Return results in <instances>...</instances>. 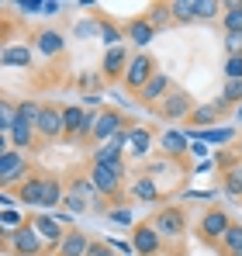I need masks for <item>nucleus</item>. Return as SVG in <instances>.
Here are the masks:
<instances>
[{
	"label": "nucleus",
	"mask_w": 242,
	"mask_h": 256,
	"mask_svg": "<svg viewBox=\"0 0 242 256\" xmlns=\"http://www.w3.org/2000/svg\"><path fill=\"white\" fill-rule=\"evenodd\" d=\"M4 253L7 256H45L48 246H45V239L35 232V225L24 222L14 232H4Z\"/></svg>",
	"instance_id": "1"
},
{
	"label": "nucleus",
	"mask_w": 242,
	"mask_h": 256,
	"mask_svg": "<svg viewBox=\"0 0 242 256\" xmlns=\"http://www.w3.org/2000/svg\"><path fill=\"white\" fill-rule=\"evenodd\" d=\"M86 176L94 180V187L100 190V198H108V201H118L121 198V184H124V163H90V170Z\"/></svg>",
	"instance_id": "2"
},
{
	"label": "nucleus",
	"mask_w": 242,
	"mask_h": 256,
	"mask_svg": "<svg viewBox=\"0 0 242 256\" xmlns=\"http://www.w3.org/2000/svg\"><path fill=\"white\" fill-rule=\"evenodd\" d=\"M32 163H28V156L21 152V149H4L0 152V184H4V190H18L28 176H32Z\"/></svg>",
	"instance_id": "3"
},
{
	"label": "nucleus",
	"mask_w": 242,
	"mask_h": 256,
	"mask_svg": "<svg viewBox=\"0 0 242 256\" xmlns=\"http://www.w3.org/2000/svg\"><path fill=\"white\" fill-rule=\"evenodd\" d=\"M149 222L156 225V232H160L166 242H173V239H180V236L187 232V212H184L180 204H162Z\"/></svg>",
	"instance_id": "4"
},
{
	"label": "nucleus",
	"mask_w": 242,
	"mask_h": 256,
	"mask_svg": "<svg viewBox=\"0 0 242 256\" xmlns=\"http://www.w3.org/2000/svg\"><path fill=\"white\" fill-rule=\"evenodd\" d=\"M194 108H198V104H194V97H190L184 86H173V90L166 94V100L156 108V114H160L162 122H187Z\"/></svg>",
	"instance_id": "5"
},
{
	"label": "nucleus",
	"mask_w": 242,
	"mask_h": 256,
	"mask_svg": "<svg viewBox=\"0 0 242 256\" xmlns=\"http://www.w3.org/2000/svg\"><path fill=\"white\" fill-rule=\"evenodd\" d=\"M128 242H132L135 256H160L166 239L156 232V225L146 218V222H135V225H132V239H128Z\"/></svg>",
	"instance_id": "6"
},
{
	"label": "nucleus",
	"mask_w": 242,
	"mask_h": 256,
	"mask_svg": "<svg viewBox=\"0 0 242 256\" xmlns=\"http://www.w3.org/2000/svg\"><path fill=\"white\" fill-rule=\"evenodd\" d=\"M156 73H160V70H156V59H152L149 52H135V56H132V66H128V73H124V80H121V86L132 90V94H138Z\"/></svg>",
	"instance_id": "7"
},
{
	"label": "nucleus",
	"mask_w": 242,
	"mask_h": 256,
	"mask_svg": "<svg viewBox=\"0 0 242 256\" xmlns=\"http://www.w3.org/2000/svg\"><path fill=\"white\" fill-rule=\"evenodd\" d=\"M62 118H66V138L83 142V138L94 135V122H97V114H90L86 108H80V104H62Z\"/></svg>",
	"instance_id": "8"
},
{
	"label": "nucleus",
	"mask_w": 242,
	"mask_h": 256,
	"mask_svg": "<svg viewBox=\"0 0 242 256\" xmlns=\"http://www.w3.org/2000/svg\"><path fill=\"white\" fill-rule=\"evenodd\" d=\"M124 128H132V125L124 122V114H121V111H114V108H100V111H97V122H94V135H90V138H94L97 146H104V142H111L114 135H121Z\"/></svg>",
	"instance_id": "9"
},
{
	"label": "nucleus",
	"mask_w": 242,
	"mask_h": 256,
	"mask_svg": "<svg viewBox=\"0 0 242 256\" xmlns=\"http://www.w3.org/2000/svg\"><path fill=\"white\" fill-rule=\"evenodd\" d=\"M232 228V214L225 212V208H208L201 214V222H198V236H201L204 242H222V236Z\"/></svg>",
	"instance_id": "10"
},
{
	"label": "nucleus",
	"mask_w": 242,
	"mask_h": 256,
	"mask_svg": "<svg viewBox=\"0 0 242 256\" xmlns=\"http://www.w3.org/2000/svg\"><path fill=\"white\" fill-rule=\"evenodd\" d=\"M32 225H35V232H38L42 239H45V246H48V253H56L59 246H62V239H66V225L56 218V214H48V212H38V214H32L28 218Z\"/></svg>",
	"instance_id": "11"
},
{
	"label": "nucleus",
	"mask_w": 242,
	"mask_h": 256,
	"mask_svg": "<svg viewBox=\"0 0 242 256\" xmlns=\"http://www.w3.org/2000/svg\"><path fill=\"white\" fill-rule=\"evenodd\" d=\"M228 111H232V104H225V100L198 104V108L190 111V118H187V128H184V132H208L211 125H218V118L228 114Z\"/></svg>",
	"instance_id": "12"
},
{
	"label": "nucleus",
	"mask_w": 242,
	"mask_h": 256,
	"mask_svg": "<svg viewBox=\"0 0 242 256\" xmlns=\"http://www.w3.org/2000/svg\"><path fill=\"white\" fill-rule=\"evenodd\" d=\"M35 132H38V138H45V142H59V138H66V118H62V108L45 104Z\"/></svg>",
	"instance_id": "13"
},
{
	"label": "nucleus",
	"mask_w": 242,
	"mask_h": 256,
	"mask_svg": "<svg viewBox=\"0 0 242 256\" xmlns=\"http://www.w3.org/2000/svg\"><path fill=\"white\" fill-rule=\"evenodd\" d=\"M128 66H132V56H128L124 45L108 48V52H104V62H100V76H104L108 84H121L124 73H128Z\"/></svg>",
	"instance_id": "14"
},
{
	"label": "nucleus",
	"mask_w": 242,
	"mask_h": 256,
	"mask_svg": "<svg viewBox=\"0 0 242 256\" xmlns=\"http://www.w3.org/2000/svg\"><path fill=\"white\" fill-rule=\"evenodd\" d=\"M170 90H173V80H170L166 73H156L149 84H146L142 90H138V94H135V100H138L142 108H152V111H156L162 100H166V94H170Z\"/></svg>",
	"instance_id": "15"
},
{
	"label": "nucleus",
	"mask_w": 242,
	"mask_h": 256,
	"mask_svg": "<svg viewBox=\"0 0 242 256\" xmlns=\"http://www.w3.org/2000/svg\"><path fill=\"white\" fill-rule=\"evenodd\" d=\"M45 180H48V173H32L14 194H18V204H24V208H42L45 204Z\"/></svg>",
	"instance_id": "16"
},
{
	"label": "nucleus",
	"mask_w": 242,
	"mask_h": 256,
	"mask_svg": "<svg viewBox=\"0 0 242 256\" xmlns=\"http://www.w3.org/2000/svg\"><path fill=\"white\" fill-rule=\"evenodd\" d=\"M160 146H162V152H166L170 160H180L184 152H190V138H187L184 128H162Z\"/></svg>",
	"instance_id": "17"
},
{
	"label": "nucleus",
	"mask_w": 242,
	"mask_h": 256,
	"mask_svg": "<svg viewBox=\"0 0 242 256\" xmlns=\"http://www.w3.org/2000/svg\"><path fill=\"white\" fill-rule=\"evenodd\" d=\"M149 152H152V132L142 125H132L128 128V156L149 160Z\"/></svg>",
	"instance_id": "18"
},
{
	"label": "nucleus",
	"mask_w": 242,
	"mask_h": 256,
	"mask_svg": "<svg viewBox=\"0 0 242 256\" xmlns=\"http://www.w3.org/2000/svg\"><path fill=\"white\" fill-rule=\"evenodd\" d=\"M90 236L83 232V228H70L66 232V239H62V246L56 250V256H86L90 253Z\"/></svg>",
	"instance_id": "19"
},
{
	"label": "nucleus",
	"mask_w": 242,
	"mask_h": 256,
	"mask_svg": "<svg viewBox=\"0 0 242 256\" xmlns=\"http://www.w3.org/2000/svg\"><path fill=\"white\" fill-rule=\"evenodd\" d=\"M124 35H128V42H135L138 48H146V45L156 38V28L149 24V18H132L128 28H124Z\"/></svg>",
	"instance_id": "20"
},
{
	"label": "nucleus",
	"mask_w": 242,
	"mask_h": 256,
	"mask_svg": "<svg viewBox=\"0 0 242 256\" xmlns=\"http://www.w3.org/2000/svg\"><path fill=\"white\" fill-rule=\"evenodd\" d=\"M35 42H38V52L42 56H62L66 52V38L59 35V32H52V28H42L38 35H35Z\"/></svg>",
	"instance_id": "21"
},
{
	"label": "nucleus",
	"mask_w": 242,
	"mask_h": 256,
	"mask_svg": "<svg viewBox=\"0 0 242 256\" xmlns=\"http://www.w3.org/2000/svg\"><path fill=\"white\" fill-rule=\"evenodd\" d=\"M222 187L228 198H242V160L222 166Z\"/></svg>",
	"instance_id": "22"
},
{
	"label": "nucleus",
	"mask_w": 242,
	"mask_h": 256,
	"mask_svg": "<svg viewBox=\"0 0 242 256\" xmlns=\"http://www.w3.org/2000/svg\"><path fill=\"white\" fill-rule=\"evenodd\" d=\"M0 62H4V66H21V70H28V66H32V48H28V45H4Z\"/></svg>",
	"instance_id": "23"
},
{
	"label": "nucleus",
	"mask_w": 242,
	"mask_h": 256,
	"mask_svg": "<svg viewBox=\"0 0 242 256\" xmlns=\"http://www.w3.org/2000/svg\"><path fill=\"white\" fill-rule=\"evenodd\" d=\"M170 14L173 24H190L198 21V0H170Z\"/></svg>",
	"instance_id": "24"
},
{
	"label": "nucleus",
	"mask_w": 242,
	"mask_h": 256,
	"mask_svg": "<svg viewBox=\"0 0 242 256\" xmlns=\"http://www.w3.org/2000/svg\"><path fill=\"white\" fill-rule=\"evenodd\" d=\"M132 198H138V201H160V187H156V180H152L149 173L135 176V180H132Z\"/></svg>",
	"instance_id": "25"
},
{
	"label": "nucleus",
	"mask_w": 242,
	"mask_h": 256,
	"mask_svg": "<svg viewBox=\"0 0 242 256\" xmlns=\"http://www.w3.org/2000/svg\"><path fill=\"white\" fill-rule=\"evenodd\" d=\"M222 24H225V35L242 32V4H239V0L225 4V10H222Z\"/></svg>",
	"instance_id": "26"
},
{
	"label": "nucleus",
	"mask_w": 242,
	"mask_h": 256,
	"mask_svg": "<svg viewBox=\"0 0 242 256\" xmlns=\"http://www.w3.org/2000/svg\"><path fill=\"white\" fill-rule=\"evenodd\" d=\"M218 246H222V253H225V256L242 253V225H239V222H232V228L222 236V242H218Z\"/></svg>",
	"instance_id": "27"
},
{
	"label": "nucleus",
	"mask_w": 242,
	"mask_h": 256,
	"mask_svg": "<svg viewBox=\"0 0 242 256\" xmlns=\"http://www.w3.org/2000/svg\"><path fill=\"white\" fill-rule=\"evenodd\" d=\"M90 163H124V149H118L114 142H104V146H97Z\"/></svg>",
	"instance_id": "28"
},
{
	"label": "nucleus",
	"mask_w": 242,
	"mask_h": 256,
	"mask_svg": "<svg viewBox=\"0 0 242 256\" xmlns=\"http://www.w3.org/2000/svg\"><path fill=\"white\" fill-rule=\"evenodd\" d=\"M149 24L160 32V28H170L173 24V14H170V4H152L149 7Z\"/></svg>",
	"instance_id": "29"
},
{
	"label": "nucleus",
	"mask_w": 242,
	"mask_h": 256,
	"mask_svg": "<svg viewBox=\"0 0 242 256\" xmlns=\"http://www.w3.org/2000/svg\"><path fill=\"white\" fill-rule=\"evenodd\" d=\"M100 38H104L108 48H118V45L124 42V32H121L114 21H104V18H100Z\"/></svg>",
	"instance_id": "30"
},
{
	"label": "nucleus",
	"mask_w": 242,
	"mask_h": 256,
	"mask_svg": "<svg viewBox=\"0 0 242 256\" xmlns=\"http://www.w3.org/2000/svg\"><path fill=\"white\" fill-rule=\"evenodd\" d=\"M42 108H45V104H38V100H28V97H24V100L18 104V118H21V122H28V125H38Z\"/></svg>",
	"instance_id": "31"
},
{
	"label": "nucleus",
	"mask_w": 242,
	"mask_h": 256,
	"mask_svg": "<svg viewBox=\"0 0 242 256\" xmlns=\"http://www.w3.org/2000/svg\"><path fill=\"white\" fill-rule=\"evenodd\" d=\"M62 208H70L73 214H83V212H94L90 208V201L83 198L80 190H73V187H66V201H62Z\"/></svg>",
	"instance_id": "32"
},
{
	"label": "nucleus",
	"mask_w": 242,
	"mask_h": 256,
	"mask_svg": "<svg viewBox=\"0 0 242 256\" xmlns=\"http://www.w3.org/2000/svg\"><path fill=\"white\" fill-rule=\"evenodd\" d=\"M222 10H225V4H218V0H198V21H214Z\"/></svg>",
	"instance_id": "33"
},
{
	"label": "nucleus",
	"mask_w": 242,
	"mask_h": 256,
	"mask_svg": "<svg viewBox=\"0 0 242 256\" xmlns=\"http://www.w3.org/2000/svg\"><path fill=\"white\" fill-rule=\"evenodd\" d=\"M222 100L239 108L242 104V80H225V90H222Z\"/></svg>",
	"instance_id": "34"
},
{
	"label": "nucleus",
	"mask_w": 242,
	"mask_h": 256,
	"mask_svg": "<svg viewBox=\"0 0 242 256\" xmlns=\"http://www.w3.org/2000/svg\"><path fill=\"white\" fill-rule=\"evenodd\" d=\"M225 80H242V56L225 59Z\"/></svg>",
	"instance_id": "35"
},
{
	"label": "nucleus",
	"mask_w": 242,
	"mask_h": 256,
	"mask_svg": "<svg viewBox=\"0 0 242 256\" xmlns=\"http://www.w3.org/2000/svg\"><path fill=\"white\" fill-rule=\"evenodd\" d=\"M86 256H114V242H108V239H94Z\"/></svg>",
	"instance_id": "36"
},
{
	"label": "nucleus",
	"mask_w": 242,
	"mask_h": 256,
	"mask_svg": "<svg viewBox=\"0 0 242 256\" xmlns=\"http://www.w3.org/2000/svg\"><path fill=\"white\" fill-rule=\"evenodd\" d=\"M225 52H228V56H242V32L225 35Z\"/></svg>",
	"instance_id": "37"
},
{
	"label": "nucleus",
	"mask_w": 242,
	"mask_h": 256,
	"mask_svg": "<svg viewBox=\"0 0 242 256\" xmlns=\"http://www.w3.org/2000/svg\"><path fill=\"white\" fill-rule=\"evenodd\" d=\"M18 10L21 14H38V10H45V0H18Z\"/></svg>",
	"instance_id": "38"
},
{
	"label": "nucleus",
	"mask_w": 242,
	"mask_h": 256,
	"mask_svg": "<svg viewBox=\"0 0 242 256\" xmlns=\"http://www.w3.org/2000/svg\"><path fill=\"white\" fill-rule=\"evenodd\" d=\"M94 32H100V21H83V24H76V35L80 38H90Z\"/></svg>",
	"instance_id": "39"
},
{
	"label": "nucleus",
	"mask_w": 242,
	"mask_h": 256,
	"mask_svg": "<svg viewBox=\"0 0 242 256\" xmlns=\"http://www.w3.org/2000/svg\"><path fill=\"white\" fill-rule=\"evenodd\" d=\"M111 222H118V225H132V212H128V208H114V212H111Z\"/></svg>",
	"instance_id": "40"
},
{
	"label": "nucleus",
	"mask_w": 242,
	"mask_h": 256,
	"mask_svg": "<svg viewBox=\"0 0 242 256\" xmlns=\"http://www.w3.org/2000/svg\"><path fill=\"white\" fill-rule=\"evenodd\" d=\"M42 14H59V4H56V0H45V10H42Z\"/></svg>",
	"instance_id": "41"
},
{
	"label": "nucleus",
	"mask_w": 242,
	"mask_h": 256,
	"mask_svg": "<svg viewBox=\"0 0 242 256\" xmlns=\"http://www.w3.org/2000/svg\"><path fill=\"white\" fill-rule=\"evenodd\" d=\"M236 118H239V122H242V104H239V108H236Z\"/></svg>",
	"instance_id": "42"
},
{
	"label": "nucleus",
	"mask_w": 242,
	"mask_h": 256,
	"mask_svg": "<svg viewBox=\"0 0 242 256\" xmlns=\"http://www.w3.org/2000/svg\"><path fill=\"white\" fill-rule=\"evenodd\" d=\"M160 256H173V253H160Z\"/></svg>",
	"instance_id": "43"
},
{
	"label": "nucleus",
	"mask_w": 242,
	"mask_h": 256,
	"mask_svg": "<svg viewBox=\"0 0 242 256\" xmlns=\"http://www.w3.org/2000/svg\"><path fill=\"white\" fill-rule=\"evenodd\" d=\"M236 256H242V253H236Z\"/></svg>",
	"instance_id": "44"
}]
</instances>
